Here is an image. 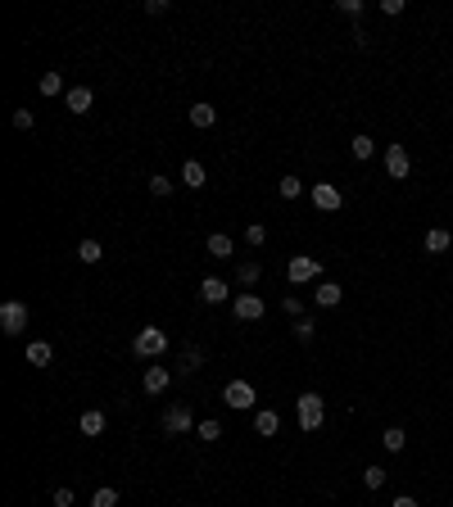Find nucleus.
I'll return each instance as SVG.
<instances>
[{
  "label": "nucleus",
  "mask_w": 453,
  "mask_h": 507,
  "mask_svg": "<svg viewBox=\"0 0 453 507\" xmlns=\"http://www.w3.org/2000/svg\"><path fill=\"white\" fill-rule=\"evenodd\" d=\"M295 408H300V430H308V435H313V430L326 422V404L313 394V390H304V394L295 399Z\"/></svg>",
  "instance_id": "obj_1"
},
{
  "label": "nucleus",
  "mask_w": 453,
  "mask_h": 507,
  "mask_svg": "<svg viewBox=\"0 0 453 507\" xmlns=\"http://www.w3.org/2000/svg\"><path fill=\"white\" fill-rule=\"evenodd\" d=\"M132 349H137V358H159V353H168V336H163L159 327H141L137 340H132Z\"/></svg>",
  "instance_id": "obj_2"
},
{
  "label": "nucleus",
  "mask_w": 453,
  "mask_h": 507,
  "mask_svg": "<svg viewBox=\"0 0 453 507\" xmlns=\"http://www.w3.org/2000/svg\"><path fill=\"white\" fill-rule=\"evenodd\" d=\"M23 327H27V304L9 299L5 308H0V331H5V336H23Z\"/></svg>",
  "instance_id": "obj_3"
},
{
  "label": "nucleus",
  "mask_w": 453,
  "mask_h": 507,
  "mask_svg": "<svg viewBox=\"0 0 453 507\" xmlns=\"http://www.w3.org/2000/svg\"><path fill=\"white\" fill-rule=\"evenodd\" d=\"M254 385H249V380H231V385L223 390V404L227 408H236V413H245V408H254Z\"/></svg>",
  "instance_id": "obj_4"
},
{
  "label": "nucleus",
  "mask_w": 453,
  "mask_h": 507,
  "mask_svg": "<svg viewBox=\"0 0 453 507\" xmlns=\"http://www.w3.org/2000/svg\"><path fill=\"white\" fill-rule=\"evenodd\" d=\"M317 272H322V263H317L313 254H295V258H291V267H286V276H291L295 285H304V281H317Z\"/></svg>",
  "instance_id": "obj_5"
},
{
  "label": "nucleus",
  "mask_w": 453,
  "mask_h": 507,
  "mask_svg": "<svg viewBox=\"0 0 453 507\" xmlns=\"http://www.w3.org/2000/svg\"><path fill=\"white\" fill-rule=\"evenodd\" d=\"M195 426H200V422L190 417L186 404H172L168 413H163V430H168V435H186V430H195Z\"/></svg>",
  "instance_id": "obj_6"
},
{
  "label": "nucleus",
  "mask_w": 453,
  "mask_h": 507,
  "mask_svg": "<svg viewBox=\"0 0 453 507\" xmlns=\"http://www.w3.org/2000/svg\"><path fill=\"white\" fill-rule=\"evenodd\" d=\"M313 204L322 208V213H335V208L344 204V195L331 186V181H317V186H313Z\"/></svg>",
  "instance_id": "obj_7"
},
{
  "label": "nucleus",
  "mask_w": 453,
  "mask_h": 507,
  "mask_svg": "<svg viewBox=\"0 0 453 507\" xmlns=\"http://www.w3.org/2000/svg\"><path fill=\"white\" fill-rule=\"evenodd\" d=\"M231 308H236V317L240 322H258L263 317V299H258V294H236V299H231Z\"/></svg>",
  "instance_id": "obj_8"
},
{
  "label": "nucleus",
  "mask_w": 453,
  "mask_h": 507,
  "mask_svg": "<svg viewBox=\"0 0 453 507\" xmlns=\"http://www.w3.org/2000/svg\"><path fill=\"white\" fill-rule=\"evenodd\" d=\"M408 168H412V159H408V150H403V145H390V150H385V172H390L394 181L408 177Z\"/></svg>",
  "instance_id": "obj_9"
},
{
  "label": "nucleus",
  "mask_w": 453,
  "mask_h": 507,
  "mask_svg": "<svg viewBox=\"0 0 453 507\" xmlns=\"http://www.w3.org/2000/svg\"><path fill=\"white\" fill-rule=\"evenodd\" d=\"M64 104H69V113H86L95 104V91H91V86H73V91L64 95Z\"/></svg>",
  "instance_id": "obj_10"
},
{
  "label": "nucleus",
  "mask_w": 453,
  "mask_h": 507,
  "mask_svg": "<svg viewBox=\"0 0 453 507\" xmlns=\"http://www.w3.org/2000/svg\"><path fill=\"white\" fill-rule=\"evenodd\" d=\"M141 385H146V394H163V390L172 385V371L168 367H146V380H141Z\"/></svg>",
  "instance_id": "obj_11"
},
{
  "label": "nucleus",
  "mask_w": 453,
  "mask_h": 507,
  "mask_svg": "<svg viewBox=\"0 0 453 507\" xmlns=\"http://www.w3.org/2000/svg\"><path fill=\"white\" fill-rule=\"evenodd\" d=\"M204 181H209V172H204V164H200V159H186V164H181V186L200 190Z\"/></svg>",
  "instance_id": "obj_12"
},
{
  "label": "nucleus",
  "mask_w": 453,
  "mask_h": 507,
  "mask_svg": "<svg viewBox=\"0 0 453 507\" xmlns=\"http://www.w3.org/2000/svg\"><path fill=\"white\" fill-rule=\"evenodd\" d=\"M200 299H204V304H223V299H231L227 281H218V276H204V285H200Z\"/></svg>",
  "instance_id": "obj_13"
},
{
  "label": "nucleus",
  "mask_w": 453,
  "mask_h": 507,
  "mask_svg": "<svg viewBox=\"0 0 453 507\" xmlns=\"http://www.w3.org/2000/svg\"><path fill=\"white\" fill-rule=\"evenodd\" d=\"M340 285H335V281H322V285H317V290H313V299H317V308H335V304H340Z\"/></svg>",
  "instance_id": "obj_14"
},
{
  "label": "nucleus",
  "mask_w": 453,
  "mask_h": 507,
  "mask_svg": "<svg viewBox=\"0 0 453 507\" xmlns=\"http://www.w3.org/2000/svg\"><path fill=\"white\" fill-rule=\"evenodd\" d=\"M214 122H218V109H214V104H204V100L190 104V127H214Z\"/></svg>",
  "instance_id": "obj_15"
},
{
  "label": "nucleus",
  "mask_w": 453,
  "mask_h": 507,
  "mask_svg": "<svg viewBox=\"0 0 453 507\" xmlns=\"http://www.w3.org/2000/svg\"><path fill=\"white\" fill-rule=\"evenodd\" d=\"M50 358H55V349L46 340H32V344H27V362H32V367H50Z\"/></svg>",
  "instance_id": "obj_16"
},
{
  "label": "nucleus",
  "mask_w": 453,
  "mask_h": 507,
  "mask_svg": "<svg viewBox=\"0 0 453 507\" xmlns=\"http://www.w3.org/2000/svg\"><path fill=\"white\" fill-rule=\"evenodd\" d=\"M277 430H281V417L277 413H267V408L254 413V435H277Z\"/></svg>",
  "instance_id": "obj_17"
},
{
  "label": "nucleus",
  "mask_w": 453,
  "mask_h": 507,
  "mask_svg": "<svg viewBox=\"0 0 453 507\" xmlns=\"http://www.w3.org/2000/svg\"><path fill=\"white\" fill-rule=\"evenodd\" d=\"M77 430H82V435H104V413H82V422H77Z\"/></svg>",
  "instance_id": "obj_18"
},
{
  "label": "nucleus",
  "mask_w": 453,
  "mask_h": 507,
  "mask_svg": "<svg viewBox=\"0 0 453 507\" xmlns=\"http://www.w3.org/2000/svg\"><path fill=\"white\" fill-rule=\"evenodd\" d=\"M449 250V231L445 227H431L426 231V254H445Z\"/></svg>",
  "instance_id": "obj_19"
},
{
  "label": "nucleus",
  "mask_w": 453,
  "mask_h": 507,
  "mask_svg": "<svg viewBox=\"0 0 453 507\" xmlns=\"http://www.w3.org/2000/svg\"><path fill=\"white\" fill-rule=\"evenodd\" d=\"M195 435L204 439V444H214V439H223V422H218V417H204V422L195 426Z\"/></svg>",
  "instance_id": "obj_20"
},
{
  "label": "nucleus",
  "mask_w": 453,
  "mask_h": 507,
  "mask_svg": "<svg viewBox=\"0 0 453 507\" xmlns=\"http://www.w3.org/2000/svg\"><path fill=\"white\" fill-rule=\"evenodd\" d=\"M231 250H236V245H231V236H223V231L209 236V254H214V258H231Z\"/></svg>",
  "instance_id": "obj_21"
},
{
  "label": "nucleus",
  "mask_w": 453,
  "mask_h": 507,
  "mask_svg": "<svg viewBox=\"0 0 453 507\" xmlns=\"http://www.w3.org/2000/svg\"><path fill=\"white\" fill-rule=\"evenodd\" d=\"M77 258H82V263H100V258H104V250H100V241H82V245H77Z\"/></svg>",
  "instance_id": "obj_22"
},
{
  "label": "nucleus",
  "mask_w": 453,
  "mask_h": 507,
  "mask_svg": "<svg viewBox=\"0 0 453 507\" xmlns=\"http://www.w3.org/2000/svg\"><path fill=\"white\" fill-rule=\"evenodd\" d=\"M313 336H317V322L313 317H300V322H295V340H300V344H313Z\"/></svg>",
  "instance_id": "obj_23"
},
{
  "label": "nucleus",
  "mask_w": 453,
  "mask_h": 507,
  "mask_svg": "<svg viewBox=\"0 0 453 507\" xmlns=\"http://www.w3.org/2000/svg\"><path fill=\"white\" fill-rule=\"evenodd\" d=\"M381 444H385V448H390V453H399V448H403V444H408V435H403V430H399V426H390V430H385V435H381Z\"/></svg>",
  "instance_id": "obj_24"
},
{
  "label": "nucleus",
  "mask_w": 453,
  "mask_h": 507,
  "mask_svg": "<svg viewBox=\"0 0 453 507\" xmlns=\"http://www.w3.org/2000/svg\"><path fill=\"white\" fill-rule=\"evenodd\" d=\"M354 159H372V155H377V141H372V136H354Z\"/></svg>",
  "instance_id": "obj_25"
},
{
  "label": "nucleus",
  "mask_w": 453,
  "mask_h": 507,
  "mask_svg": "<svg viewBox=\"0 0 453 507\" xmlns=\"http://www.w3.org/2000/svg\"><path fill=\"white\" fill-rule=\"evenodd\" d=\"M36 86H41V95H60L64 91V78H60V73H41V82H36Z\"/></svg>",
  "instance_id": "obj_26"
},
{
  "label": "nucleus",
  "mask_w": 453,
  "mask_h": 507,
  "mask_svg": "<svg viewBox=\"0 0 453 507\" xmlns=\"http://www.w3.org/2000/svg\"><path fill=\"white\" fill-rule=\"evenodd\" d=\"M91 507H118V490H109V485H104V490H95L91 494Z\"/></svg>",
  "instance_id": "obj_27"
},
{
  "label": "nucleus",
  "mask_w": 453,
  "mask_h": 507,
  "mask_svg": "<svg viewBox=\"0 0 453 507\" xmlns=\"http://www.w3.org/2000/svg\"><path fill=\"white\" fill-rule=\"evenodd\" d=\"M363 485H368V490H381L385 485V466H363Z\"/></svg>",
  "instance_id": "obj_28"
},
{
  "label": "nucleus",
  "mask_w": 453,
  "mask_h": 507,
  "mask_svg": "<svg viewBox=\"0 0 453 507\" xmlns=\"http://www.w3.org/2000/svg\"><path fill=\"white\" fill-rule=\"evenodd\" d=\"M150 195H172V177H163V172H154V177H150Z\"/></svg>",
  "instance_id": "obj_29"
},
{
  "label": "nucleus",
  "mask_w": 453,
  "mask_h": 507,
  "mask_svg": "<svg viewBox=\"0 0 453 507\" xmlns=\"http://www.w3.org/2000/svg\"><path fill=\"white\" fill-rule=\"evenodd\" d=\"M14 127H18V131H32V127H36V113H32V109H14Z\"/></svg>",
  "instance_id": "obj_30"
},
{
  "label": "nucleus",
  "mask_w": 453,
  "mask_h": 507,
  "mask_svg": "<svg viewBox=\"0 0 453 507\" xmlns=\"http://www.w3.org/2000/svg\"><path fill=\"white\" fill-rule=\"evenodd\" d=\"M258 272H263L258 263H240V285H254V281H258Z\"/></svg>",
  "instance_id": "obj_31"
},
{
  "label": "nucleus",
  "mask_w": 453,
  "mask_h": 507,
  "mask_svg": "<svg viewBox=\"0 0 453 507\" xmlns=\"http://www.w3.org/2000/svg\"><path fill=\"white\" fill-rule=\"evenodd\" d=\"M300 190H304V181H300V177H281V195H286V199H295Z\"/></svg>",
  "instance_id": "obj_32"
},
{
  "label": "nucleus",
  "mask_w": 453,
  "mask_h": 507,
  "mask_svg": "<svg viewBox=\"0 0 453 507\" xmlns=\"http://www.w3.org/2000/svg\"><path fill=\"white\" fill-rule=\"evenodd\" d=\"M245 241H249V245H263V241H267V231L254 222V227H245Z\"/></svg>",
  "instance_id": "obj_33"
},
{
  "label": "nucleus",
  "mask_w": 453,
  "mask_h": 507,
  "mask_svg": "<svg viewBox=\"0 0 453 507\" xmlns=\"http://www.w3.org/2000/svg\"><path fill=\"white\" fill-rule=\"evenodd\" d=\"M381 14H385V18H394V14H403V0H381Z\"/></svg>",
  "instance_id": "obj_34"
},
{
  "label": "nucleus",
  "mask_w": 453,
  "mask_h": 507,
  "mask_svg": "<svg viewBox=\"0 0 453 507\" xmlns=\"http://www.w3.org/2000/svg\"><path fill=\"white\" fill-rule=\"evenodd\" d=\"M200 362H204V353H200V349H186V362H181V367H186V371H195Z\"/></svg>",
  "instance_id": "obj_35"
},
{
  "label": "nucleus",
  "mask_w": 453,
  "mask_h": 507,
  "mask_svg": "<svg viewBox=\"0 0 453 507\" xmlns=\"http://www.w3.org/2000/svg\"><path fill=\"white\" fill-rule=\"evenodd\" d=\"M55 507H73V490L64 485V490H55Z\"/></svg>",
  "instance_id": "obj_36"
},
{
  "label": "nucleus",
  "mask_w": 453,
  "mask_h": 507,
  "mask_svg": "<svg viewBox=\"0 0 453 507\" xmlns=\"http://www.w3.org/2000/svg\"><path fill=\"white\" fill-rule=\"evenodd\" d=\"M340 14H354V18H358L363 14V0H340Z\"/></svg>",
  "instance_id": "obj_37"
},
{
  "label": "nucleus",
  "mask_w": 453,
  "mask_h": 507,
  "mask_svg": "<svg viewBox=\"0 0 453 507\" xmlns=\"http://www.w3.org/2000/svg\"><path fill=\"white\" fill-rule=\"evenodd\" d=\"M390 507H421V503H417V499H412V494H399V499H394Z\"/></svg>",
  "instance_id": "obj_38"
}]
</instances>
